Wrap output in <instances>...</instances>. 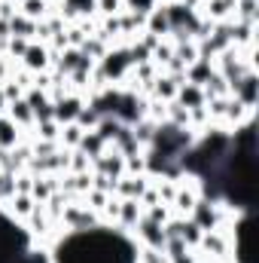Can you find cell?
Here are the masks:
<instances>
[{
	"label": "cell",
	"mask_w": 259,
	"mask_h": 263,
	"mask_svg": "<svg viewBox=\"0 0 259 263\" xmlns=\"http://www.w3.org/2000/svg\"><path fill=\"white\" fill-rule=\"evenodd\" d=\"M28 67H46V49H28Z\"/></svg>",
	"instance_id": "6da1fadb"
},
{
	"label": "cell",
	"mask_w": 259,
	"mask_h": 263,
	"mask_svg": "<svg viewBox=\"0 0 259 263\" xmlns=\"http://www.w3.org/2000/svg\"><path fill=\"white\" fill-rule=\"evenodd\" d=\"M43 6H46L43 0H28V3H25V12H28L31 18H37V15H43Z\"/></svg>",
	"instance_id": "7a4b0ae2"
}]
</instances>
